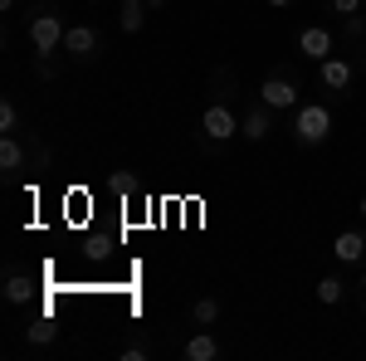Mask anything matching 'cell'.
<instances>
[{
  "label": "cell",
  "instance_id": "4",
  "mask_svg": "<svg viewBox=\"0 0 366 361\" xmlns=\"http://www.w3.org/2000/svg\"><path fill=\"white\" fill-rule=\"evenodd\" d=\"M293 49L308 59V64H322V59L337 54V29H327V25H303L298 34H293Z\"/></svg>",
  "mask_w": 366,
  "mask_h": 361
},
{
  "label": "cell",
  "instance_id": "15",
  "mask_svg": "<svg viewBox=\"0 0 366 361\" xmlns=\"http://www.w3.org/2000/svg\"><path fill=\"white\" fill-rule=\"evenodd\" d=\"M312 293H317V303H322V307H337L342 298H347V283H342L337 274H322V278H317V288H312Z\"/></svg>",
  "mask_w": 366,
  "mask_h": 361
},
{
  "label": "cell",
  "instance_id": "23",
  "mask_svg": "<svg viewBox=\"0 0 366 361\" xmlns=\"http://www.w3.org/2000/svg\"><path fill=\"white\" fill-rule=\"evenodd\" d=\"M357 215H362V220H366V195H362V205H357Z\"/></svg>",
  "mask_w": 366,
  "mask_h": 361
},
{
  "label": "cell",
  "instance_id": "24",
  "mask_svg": "<svg viewBox=\"0 0 366 361\" xmlns=\"http://www.w3.org/2000/svg\"><path fill=\"white\" fill-rule=\"evenodd\" d=\"M357 69H362V74H366V49H362V59H357Z\"/></svg>",
  "mask_w": 366,
  "mask_h": 361
},
{
  "label": "cell",
  "instance_id": "16",
  "mask_svg": "<svg viewBox=\"0 0 366 361\" xmlns=\"http://www.w3.org/2000/svg\"><path fill=\"white\" fill-rule=\"evenodd\" d=\"M220 312H225L220 298H196V303H191V322H196V327H215Z\"/></svg>",
  "mask_w": 366,
  "mask_h": 361
},
{
  "label": "cell",
  "instance_id": "25",
  "mask_svg": "<svg viewBox=\"0 0 366 361\" xmlns=\"http://www.w3.org/2000/svg\"><path fill=\"white\" fill-rule=\"evenodd\" d=\"M0 10H15V0H0Z\"/></svg>",
  "mask_w": 366,
  "mask_h": 361
},
{
  "label": "cell",
  "instance_id": "7",
  "mask_svg": "<svg viewBox=\"0 0 366 361\" xmlns=\"http://www.w3.org/2000/svg\"><path fill=\"white\" fill-rule=\"evenodd\" d=\"M317 84H322V88H332V93H342V98H347V93H352V84H357V64H352L347 54L322 59V64H317Z\"/></svg>",
  "mask_w": 366,
  "mask_h": 361
},
{
  "label": "cell",
  "instance_id": "27",
  "mask_svg": "<svg viewBox=\"0 0 366 361\" xmlns=\"http://www.w3.org/2000/svg\"><path fill=\"white\" fill-rule=\"evenodd\" d=\"M93 5H108V0H93Z\"/></svg>",
  "mask_w": 366,
  "mask_h": 361
},
{
  "label": "cell",
  "instance_id": "20",
  "mask_svg": "<svg viewBox=\"0 0 366 361\" xmlns=\"http://www.w3.org/2000/svg\"><path fill=\"white\" fill-rule=\"evenodd\" d=\"M362 5H366V0H332L337 15H362Z\"/></svg>",
  "mask_w": 366,
  "mask_h": 361
},
{
  "label": "cell",
  "instance_id": "5",
  "mask_svg": "<svg viewBox=\"0 0 366 361\" xmlns=\"http://www.w3.org/2000/svg\"><path fill=\"white\" fill-rule=\"evenodd\" d=\"M98 54H103V34H98V25H69L64 29V59L93 64Z\"/></svg>",
  "mask_w": 366,
  "mask_h": 361
},
{
  "label": "cell",
  "instance_id": "8",
  "mask_svg": "<svg viewBox=\"0 0 366 361\" xmlns=\"http://www.w3.org/2000/svg\"><path fill=\"white\" fill-rule=\"evenodd\" d=\"M181 357L186 361H220L225 357V342L215 337V327H196V332L181 342Z\"/></svg>",
  "mask_w": 366,
  "mask_h": 361
},
{
  "label": "cell",
  "instance_id": "1",
  "mask_svg": "<svg viewBox=\"0 0 366 361\" xmlns=\"http://www.w3.org/2000/svg\"><path fill=\"white\" fill-rule=\"evenodd\" d=\"M64 20H59L54 10H29V20H25V39H29V49L39 59H49V54H64Z\"/></svg>",
  "mask_w": 366,
  "mask_h": 361
},
{
  "label": "cell",
  "instance_id": "18",
  "mask_svg": "<svg viewBox=\"0 0 366 361\" xmlns=\"http://www.w3.org/2000/svg\"><path fill=\"white\" fill-rule=\"evenodd\" d=\"M342 34L347 39H366V20L362 15H342Z\"/></svg>",
  "mask_w": 366,
  "mask_h": 361
},
{
  "label": "cell",
  "instance_id": "11",
  "mask_svg": "<svg viewBox=\"0 0 366 361\" xmlns=\"http://www.w3.org/2000/svg\"><path fill=\"white\" fill-rule=\"evenodd\" d=\"M332 254H337L342 269H347V264H362L366 259V234L362 229H342L337 239H332Z\"/></svg>",
  "mask_w": 366,
  "mask_h": 361
},
{
  "label": "cell",
  "instance_id": "9",
  "mask_svg": "<svg viewBox=\"0 0 366 361\" xmlns=\"http://www.w3.org/2000/svg\"><path fill=\"white\" fill-rule=\"evenodd\" d=\"M269 132H274V108L254 98V108L239 117V137L244 142H269Z\"/></svg>",
  "mask_w": 366,
  "mask_h": 361
},
{
  "label": "cell",
  "instance_id": "22",
  "mask_svg": "<svg viewBox=\"0 0 366 361\" xmlns=\"http://www.w3.org/2000/svg\"><path fill=\"white\" fill-rule=\"evenodd\" d=\"M147 5H152V10H167V0H147Z\"/></svg>",
  "mask_w": 366,
  "mask_h": 361
},
{
  "label": "cell",
  "instance_id": "14",
  "mask_svg": "<svg viewBox=\"0 0 366 361\" xmlns=\"http://www.w3.org/2000/svg\"><path fill=\"white\" fill-rule=\"evenodd\" d=\"M29 298H34V278H29V274H5V303L25 307Z\"/></svg>",
  "mask_w": 366,
  "mask_h": 361
},
{
  "label": "cell",
  "instance_id": "26",
  "mask_svg": "<svg viewBox=\"0 0 366 361\" xmlns=\"http://www.w3.org/2000/svg\"><path fill=\"white\" fill-rule=\"evenodd\" d=\"M362 293H366V269H362Z\"/></svg>",
  "mask_w": 366,
  "mask_h": 361
},
{
  "label": "cell",
  "instance_id": "10",
  "mask_svg": "<svg viewBox=\"0 0 366 361\" xmlns=\"http://www.w3.org/2000/svg\"><path fill=\"white\" fill-rule=\"evenodd\" d=\"M25 162H29V152H25V142H20V132H0V176L15 181L25 171Z\"/></svg>",
  "mask_w": 366,
  "mask_h": 361
},
{
  "label": "cell",
  "instance_id": "19",
  "mask_svg": "<svg viewBox=\"0 0 366 361\" xmlns=\"http://www.w3.org/2000/svg\"><path fill=\"white\" fill-rule=\"evenodd\" d=\"M117 357H122V361H142V357H147V342H127Z\"/></svg>",
  "mask_w": 366,
  "mask_h": 361
},
{
  "label": "cell",
  "instance_id": "17",
  "mask_svg": "<svg viewBox=\"0 0 366 361\" xmlns=\"http://www.w3.org/2000/svg\"><path fill=\"white\" fill-rule=\"evenodd\" d=\"M0 132H20V108H15L10 98L0 103Z\"/></svg>",
  "mask_w": 366,
  "mask_h": 361
},
{
  "label": "cell",
  "instance_id": "3",
  "mask_svg": "<svg viewBox=\"0 0 366 361\" xmlns=\"http://www.w3.org/2000/svg\"><path fill=\"white\" fill-rule=\"evenodd\" d=\"M200 137H205V147H225V142H234L239 137V112L229 108L225 98L205 103V112H200Z\"/></svg>",
  "mask_w": 366,
  "mask_h": 361
},
{
  "label": "cell",
  "instance_id": "6",
  "mask_svg": "<svg viewBox=\"0 0 366 361\" xmlns=\"http://www.w3.org/2000/svg\"><path fill=\"white\" fill-rule=\"evenodd\" d=\"M259 103H269L274 112H298V103H303V88L293 84L288 74H269V79L259 84Z\"/></svg>",
  "mask_w": 366,
  "mask_h": 361
},
{
  "label": "cell",
  "instance_id": "13",
  "mask_svg": "<svg viewBox=\"0 0 366 361\" xmlns=\"http://www.w3.org/2000/svg\"><path fill=\"white\" fill-rule=\"evenodd\" d=\"M54 337H59V322L49 317V312H39V317H29V322H25V342H29V347H49Z\"/></svg>",
  "mask_w": 366,
  "mask_h": 361
},
{
  "label": "cell",
  "instance_id": "2",
  "mask_svg": "<svg viewBox=\"0 0 366 361\" xmlns=\"http://www.w3.org/2000/svg\"><path fill=\"white\" fill-rule=\"evenodd\" d=\"M293 137H298V147H322V142L332 137V108L327 103H298Z\"/></svg>",
  "mask_w": 366,
  "mask_h": 361
},
{
  "label": "cell",
  "instance_id": "12",
  "mask_svg": "<svg viewBox=\"0 0 366 361\" xmlns=\"http://www.w3.org/2000/svg\"><path fill=\"white\" fill-rule=\"evenodd\" d=\"M147 0H117V29L122 34H142V25H147Z\"/></svg>",
  "mask_w": 366,
  "mask_h": 361
},
{
  "label": "cell",
  "instance_id": "21",
  "mask_svg": "<svg viewBox=\"0 0 366 361\" xmlns=\"http://www.w3.org/2000/svg\"><path fill=\"white\" fill-rule=\"evenodd\" d=\"M264 5H269V10H293L298 0H264Z\"/></svg>",
  "mask_w": 366,
  "mask_h": 361
}]
</instances>
